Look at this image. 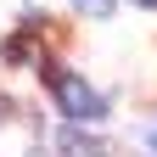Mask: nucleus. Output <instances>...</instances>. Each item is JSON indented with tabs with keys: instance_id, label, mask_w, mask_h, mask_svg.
Here are the masks:
<instances>
[{
	"instance_id": "nucleus-1",
	"label": "nucleus",
	"mask_w": 157,
	"mask_h": 157,
	"mask_svg": "<svg viewBox=\"0 0 157 157\" xmlns=\"http://www.w3.org/2000/svg\"><path fill=\"white\" fill-rule=\"evenodd\" d=\"M51 90H56V101H62V112L73 118V124H101V118H107V101L84 84V78H73V73H51Z\"/></svg>"
},
{
	"instance_id": "nucleus-2",
	"label": "nucleus",
	"mask_w": 157,
	"mask_h": 157,
	"mask_svg": "<svg viewBox=\"0 0 157 157\" xmlns=\"http://www.w3.org/2000/svg\"><path fill=\"white\" fill-rule=\"evenodd\" d=\"M62 157H107V146L101 140H84L78 129H67L62 135Z\"/></svg>"
},
{
	"instance_id": "nucleus-3",
	"label": "nucleus",
	"mask_w": 157,
	"mask_h": 157,
	"mask_svg": "<svg viewBox=\"0 0 157 157\" xmlns=\"http://www.w3.org/2000/svg\"><path fill=\"white\" fill-rule=\"evenodd\" d=\"M73 6L84 11V17H107V11H112V0H73Z\"/></svg>"
},
{
	"instance_id": "nucleus-4",
	"label": "nucleus",
	"mask_w": 157,
	"mask_h": 157,
	"mask_svg": "<svg viewBox=\"0 0 157 157\" xmlns=\"http://www.w3.org/2000/svg\"><path fill=\"white\" fill-rule=\"evenodd\" d=\"M135 6H157V0H135Z\"/></svg>"
}]
</instances>
